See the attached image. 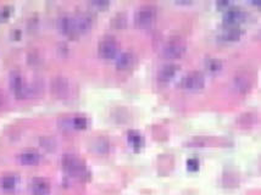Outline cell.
I'll return each mask as SVG.
<instances>
[{"label": "cell", "instance_id": "cell-15", "mask_svg": "<svg viewBox=\"0 0 261 195\" xmlns=\"http://www.w3.org/2000/svg\"><path fill=\"white\" fill-rule=\"evenodd\" d=\"M17 177L15 175H4L0 177V188L4 190H13L17 185Z\"/></svg>", "mask_w": 261, "mask_h": 195}, {"label": "cell", "instance_id": "cell-1", "mask_svg": "<svg viewBox=\"0 0 261 195\" xmlns=\"http://www.w3.org/2000/svg\"><path fill=\"white\" fill-rule=\"evenodd\" d=\"M185 49V42L180 37H173L165 43L162 48V55L168 59H178L184 54Z\"/></svg>", "mask_w": 261, "mask_h": 195}, {"label": "cell", "instance_id": "cell-7", "mask_svg": "<svg viewBox=\"0 0 261 195\" xmlns=\"http://www.w3.org/2000/svg\"><path fill=\"white\" fill-rule=\"evenodd\" d=\"M63 168L70 172L71 175L75 176H82L86 172V167H84V164L79 159H77L74 155H65L62 160Z\"/></svg>", "mask_w": 261, "mask_h": 195}, {"label": "cell", "instance_id": "cell-16", "mask_svg": "<svg viewBox=\"0 0 261 195\" xmlns=\"http://www.w3.org/2000/svg\"><path fill=\"white\" fill-rule=\"evenodd\" d=\"M242 30L237 27H230L226 28L222 32V38L225 41H237L241 37Z\"/></svg>", "mask_w": 261, "mask_h": 195}, {"label": "cell", "instance_id": "cell-2", "mask_svg": "<svg viewBox=\"0 0 261 195\" xmlns=\"http://www.w3.org/2000/svg\"><path fill=\"white\" fill-rule=\"evenodd\" d=\"M98 53L105 60H111L117 56L119 53V43L112 36H105L98 45Z\"/></svg>", "mask_w": 261, "mask_h": 195}, {"label": "cell", "instance_id": "cell-13", "mask_svg": "<svg viewBox=\"0 0 261 195\" xmlns=\"http://www.w3.org/2000/svg\"><path fill=\"white\" fill-rule=\"evenodd\" d=\"M53 91L60 98L66 96L69 93V82L63 77H56L53 82Z\"/></svg>", "mask_w": 261, "mask_h": 195}, {"label": "cell", "instance_id": "cell-14", "mask_svg": "<svg viewBox=\"0 0 261 195\" xmlns=\"http://www.w3.org/2000/svg\"><path fill=\"white\" fill-rule=\"evenodd\" d=\"M18 160L23 165H34L41 160V155L36 150H25L20 154Z\"/></svg>", "mask_w": 261, "mask_h": 195}, {"label": "cell", "instance_id": "cell-8", "mask_svg": "<svg viewBox=\"0 0 261 195\" xmlns=\"http://www.w3.org/2000/svg\"><path fill=\"white\" fill-rule=\"evenodd\" d=\"M246 13L241 8L237 6H231V8L226 9L223 13V20L228 25H236V23L242 22L246 18Z\"/></svg>", "mask_w": 261, "mask_h": 195}, {"label": "cell", "instance_id": "cell-6", "mask_svg": "<svg viewBox=\"0 0 261 195\" xmlns=\"http://www.w3.org/2000/svg\"><path fill=\"white\" fill-rule=\"evenodd\" d=\"M205 84L204 75L199 71H190L183 77L182 86L187 90H199Z\"/></svg>", "mask_w": 261, "mask_h": 195}, {"label": "cell", "instance_id": "cell-17", "mask_svg": "<svg viewBox=\"0 0 261 195\" xmlns=\"http://www.w3.org/2000/svg\"><path fill=\"white\" fill-rule=\"evenodd\" d=\"M88 124V121H87L86 117L82 116H77L71 119L70 121H67V126H70V128L74 129H84Z\"/></svg>", "mask_w": 261, "mask_h": 195}, {"label": "cell", "instance_id": "cell-10", "mask_svg": "<svg viewBox=\"0 0 261 195\" xmlns=\"http://www.w3.org/2000/svg\"><path fill=\"white\" fill-rule=\"evenodd\" d=\"M32 194L33 195H49L50 194V184L48 180H43V178H34L32 185Z\"/></svg>", "mask_w": 261, "mask_h": 195}, {"label": "cell", "instance_id": "cell-20", "mask_svg": "<svg viewBox=\"0 0 261 195\" xmlns=\"http://www.w3.org/2000/svg\"><path fill=\"white\" fill-rule=\"evenodd\" d=\"M92 5L96 6V8L104 9V8H107V5H109V3H107V1H94V3H92Z\"/></svg>", "mask_w": 261, "mask_h": 195}, {"label": "cell", "instance_id": "cell-12", "mask_svg": "<svg viewBox=\"0 0 261 195\" xmlns=\"http://www.w3.org/2000/svg\"><path fill=\"white\" fill-rule=\"evenodd\" d=\"M75 16H76L77 27H78L79 34L88 32V30H91L92 25H93V20H92V16L88 15V14H86V13L75 14Z\"/></svg>", "mask_w": 261, "mask_h": 195}, {"label": "cell", "instance_id": "cell-11", "mask_svg": "<svg viewBox=\"0 0 261 195\" xmlns=\"http://www.w3.org/2000/svg\"><path fill=\"white\" fill-rule=\"evenodd\" d=\"M135 63V55L132 51H123L116 58V67L119 70H128Z\"/></svg>", "mask_w": 261, "mask_h": 195}, {"label": "cell", "instance_id": "cell-18", "mask_svg": "<svg viewBox=\"0 0 261 195\" xmlns=\"http://www.w3.org/2000/svg\"><path fill=\"white\" fill-rule=\"evenodd\" d=\"M128 140H129V143H131V144H132L135 148L142 147V144H143L142 135H140L138 132H136V131H129Z\"/></svg>", "mask_w": 261, "mask_h": 195}, {"label": "cell", "instance_id": "cell-5", "mask_svg": "<svg viewBox=\"0 0 261 195\" xmlns=\"http://www.w3.org/2000/svg\"><path fill=\"white\" fill-rule=\"evenodd\" d=\"M156 17V9L153 5H143L136 11L135 21L139 27H149Z\"/></svg>", "mask_w": 261, "mask_h": 195}, {"label": "cell", "instance_id": "cell-19", "mask_svg": "<svg viewBox=\"0 0 261 195\" xmlns=\"http://www.w3.org/2000/svg\"><path fill=\"white\" fill-rule=\"evenodd\" d=\"M206 67H208L210 71H218V70L221 69V61L215 58L208 59V60H206Z\"/></svg>", "mask_w": 261, "mask_h": 195}, {"label": "cell", "instance_id": "cell-4", "mask_svg": "<svg viewBox=\"0 0 261 195\" xmlns=\"http://www.w3.org/2000/svg\"><path fill=\"white\" fill-rule=\"evenodd\" d=\"M59 30L62 34L70 37V38H76L79 36L78 27H77L76 16L71 14L62 15L59 18Z\"/></svg>", "mask_w": 261, "mask_h": 195}, {"label": "cell", "instance_id": "cell-9", "mask_svg": "<svg viewBox=\"0 0 261 195\" xmlns=\"http://www.w3.org/2000/svg\"><path fill=\"white\" fill-rule=\"evenodd\" d=\"M178 71V65L173 62L165 63L164 66H161V69L159 70V74H157V78L160 82H170L173 77L176 76Z\"/></svg>", "mask_w": 261, "mask_h": 195}, {"label": "cell", "instance_id": "cell-3", "mask_svg": "<svg viewBox=\"0 0 261 195\" xmlns=\"http://www.w3.org/2000/svg\"><path fill=\"white\" fill-rule=\"evenodd\" d=\"M9 83H10L11 90L14 91V94L16 95V98L18 99H25L30 95V90L27 84L23 81L22 75L18 71H11L10 74V79H9Z\"/></svg>", "mask_w": 261, "mask_h": 195}]
</instances>
